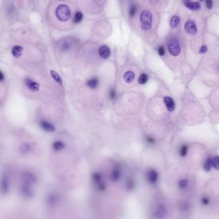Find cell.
Wrapping results in <instances>:
<instances>
[{
    "instance_id": "cell-10",
    "label": "cell",
    "mask_w": 219,
    "mask_h": 219,
    "mask_svg": "<svg viewBox=\"0 0 219 219\" xmlns=\"http://www.w3.org/2000/svg\"><path fill=\"white\" fill-rule=\"evenodd\" d=\"M120 176H121V170L118 166H116L111 174V180L113 182H117L120 180Z\"/></svg>"
},
{
    "instance_id": "cell-6",
    "label": "cell",
    "mask_w": 219,
    "mask_h": 219,
    "mask_svg": "<svg viewBox=\"0 0 219 219\" xmlns=\"http://www.w3.org/2000/svg\"><path fill=\"white\" fill-rule=\"evenodd\" d=\"M155 216L157 219H165L166 216V209L164 204H159L157 206L155 211Z\"/></svg>"
},
{
    "instance_id": "cell-14",
    "label": "cell",
    "mask_w": 219,
    "mask_h": 219,
    "mask_svg": "<svg viewBox=\"0 0 219 219\" xmlns=\"http://www.w3.org/2000/svg\"><path fill=\"white\" fill-rule=\"evenodd\" d=\"M23 49V47H21V46H15L12 49V55L15 58H19L22 55Z\"/></svg>"
},
{
    "instance_id": "cell-30",
    "label": "cell",
    "mask_w": 219,
    "mask_h": 219,
    "mask_svg": "<svg viewBox=\"0 0 219 219\" xmlns=\"http://www.w3.org/2000/svg\"><path fill=\"white\" fill-rule=\"evenodd\" d=\"M206 7L208 9H211L213 7V1L212 0H206Z\"/></svg>"
},
{
    "instance_id": "cell-5",
    "label": "cell",
    "mask_w": 219,
    "mask_h": 219,
    "mask_svg": "<svg viewBox=\"0 0 219 219\" xmlns=\"http://www.w3.org/2000/svg\"><path fill=\"white\" fill-rule=\"evenodd\" d=\"M184 29L190 35H195L197 32V28L195 23L192 20L187 21L184 24Z\"/></svg>"
},
{
    "instance_id": "cell-28",
    "label": "cell",
    "mask_w": 219,
    "mask_h": 219,
    "mask_svg": "<svg viewBox=\"0 0 219 219\" xmlns=\"http://www.w3.org/2000/svg\"><path fill=\"white\" fill-rule=\"evenodd\" d=\"M109 97L111 99H115L116 97V91L115 88H111L109 92Z\"/></svg>"
},
{
    "instance_id": "cell-19",
    "label": "cell",
    "mask_w": 219,
    "mask_h": 219,
    "mask_svg": "<svg viewBox=\"0 0 219 219\" xmlns=\"http://www.w3.org/2000/svg\"><path fill=\"white\" fill-rule=\"evenodd\" d=\"M86 84H87V85L88 86L89 88H95L97 87V85L98 84V79L96 78L89 79V80H88V82H87V83H86Z\"/></svg>"
},
{
    "instance_id": "cell-23",
    "label": "cell",
    "mask_w": 219,
    "mask_h": 219,
    "mask_svg": "<svg viewBox=\"0 0 219 219\" xmlns=\"http://www.w3.org/2000/svg\"><path fill=\"white\" fill-rule=\"evenodd\" d=\"M148 82V76L146 74H141V75L139 77L138 82L141 85H144Z\"/></svg>"
},
{
    "instance_id": "cell-29",
    "label": "cell",
    "mask_w": 219,
    "mask_h": 219,
    "mask_svg": "<svg viewBox=\"0 0 219 219\" xmlns=\"http://www.w3.org/2000/svg\"><path fill=\"white\" fill-rule=\"evenodd\" d=\"M158 54L160 55V56H163V55H165V53L164 47H163V46H159V47L158 48Z\"/></svg>"
},
{
    "instance_id": "cell-3",
    "label": "cell",
    "mask_w": 219,
    "mask_h": 219,
    "mask_svg": "<svg viewBox=\"0 0 219 219\" xmlns=\"http://www.w3.org/2000/svg\"><path fill=\"white\" fill-rule=\"evenodd\" d=\"M168 49L170 53L173 56L177 57L179 55L181 52V47L177 38L173 37L169 40L168 42Z\"/></svg>"
},
{
    "instance_id": "cell-20",
    "label": "cell",
    "mask_w": 219,
    "mask_h": 219,
    "mask_svg": "<svg viewBox=\"0 0 219 219\" xmlns=\"http://www.w3.org/2000/svg\"><path fill=\"white\" fill-rule=\"evenodd\" d=\"M180 22V18L177 15H174L170 19V26L173 28H175L177 26V25L179 24Z\"/></svg>"
},
{
    "instance_id": "cell-9",
    "label": "cell",
    "mask_w": 219,
    "mask_h": 219,
    "mask_svg": "<svg viewBox=\"0 0 219 219\" xmlns=\"http://www.w3.org/2000/svg\"><path fill=\"white\" fill-rule=\"evenodd\" d=\"M163 101H164V103L167 110L170 111V112H172V111L174 110L175 106V102L173 100V99L171 98L170 97L166 96L163 99Z\"/></svg>"
},
{
    "instance_id": "cell-18",
    "label": "cell",
    "mask_w": 219,
    "mask_h": 219,
    "mask_svg": "<svg viewBox=\"0 0 219 219\" xmlns=\"http://www.w3.org/2000/svg\"><path fill=\"white\" fill-rule=\"evenodd\" d=\"M72 46V42H70L69 41H64L63 42H62V44H60V48L63 51H66L71 48V47Z\"/></svg>"
},
{
    "instance_id": "cell-11",
    "label": "cell",
    "mask_w": 219,
    "mask_h": 219,
    "mask_svg": "<svg viewBox=\"0 0 219 219\" xmlns=\"http://www.w3.org/2000/svg\"><path fill=\"white\" fill-rule=\"evenodd\" d=\"M99 54L104 59H107L110 56V49L106 46H101L99 49Z\"/></svg>"
},
{
    "instance_id": "cell-22",
    "label": "cell",
    "mask_w": 219,
    "mask_h": 219,
    "mask_svg": "<svg viewBox=\"0 0 219 219\" xmlns=\"http://www.w3.org/2000/svg\"><path fill=\"white\" fill-rule=\"evenodd\" d=\"M82 19H83V14H82V12H77L75 14V16H74L73 21L75 23L78 24V23L81 22Z\"/></svg>"
},
{
    "instance_id": "cell-36",
    "label": "cell",
    "mask_w": 219,
    "mask_h": 219,
    "mask_svg": "<svg viewBox=\"0 0 219 219\" xmlns=\"http://www.w3.org/2000/svg\"><path fill=\"white\" fill-rule=\"evenodd\" d=\"M200 1H202V0H200Z\"/></svg>"
},
{
    "instance_id": "cell-4",
    "label": "cell",
    "mask_w": 219,
    "mask_h": 219,
    "mask_svg": "<svg viewBox=\"0 0 219 219\" xmlns=\"http://www.w3.org/2000/svg\"><path fill=\"white\" fill-rule=\"evenodd\" d=\"M24 85L32 92H38L40 89V85L39 83L29 78L24 79Z\"/></svg>"
},
{
    "instance_id": "cell-7",
    "label": "cell",
    "mask_w": 219,
    "mask_h": 219,
    "mask_svg": "<svg viewBox=\"0 0 219 219\" xmlns=\"http://www.w3.org/2000/svg\"><path fill=\"white\" fill-rule=\"evenodd\" d=\"M39 125L41 126V129L42 130H44L46 132L48 133H52L55 131V126L49 122L48 121H45V120H42L39 123Z\"/></svg>"
},
{
    "instance_id": "cell-24",
    "label": "cell",
    "mask_w": 219,
    "mask_h": 219,
    "mask_svg": "<svg viewBox=\"0 0 219 219\" xmlns=\"http://www.w3.org/2000/svg\"><path fill=\"white\" fill-rule=\"evenodd\" d=\"M212 165L215 169H218L219 167V158L217 156H215L212 159Z\"/></svg>"
},
{
    "instance_id": "cell-26",
    "label": "cell",
    "mask_w": 219,
    "mask_h": 219,
    "mask_svg": "<svg viewBox=\"0 0 219 219\" xmlns=\"http://www.w3.org/2000/svg\"><path fill=\"white\" fill-rule=\"evenodd\" d=\"M178 184L180 189H186L188 185V181L186 180H182L179 181Z\"/></svg>"
},
{
    "instance_id": "cell-35",
    "label": "cell",
    "mask_w": 219,
    "mask_h": 219,
    "mask_svg": "<svg viewBox=\"0 0 219 219\" xmlns=\"http://www.w3.org/2000/svg\"><path fill=\"white\" fill-rule=\"evenodd\" d=\"M190 0H183V2L185 4V3H188V2H190Z\"/></svg>"
},
{
    "instance_id": "cell-32",
    "label": "cell",
    "mask_w": 219,
    "mask_h": 219,
    "mask_svg": "<svg viewBox=\"0 0 219 219\" xmlns=\"http://www.w3.org/2000/svg\"><path fill=\"white\" fill-rule=\"evenodd\" d=\"M5 78V77L4 74L1 72V70H0V82L4 81Z\"/></svg>"
},
{
    "instance_id": "cell-17",
    "label": "cell",
    "mask_w": 219,
    "mask_h": 219,
    "mask_svg": "<svg viewBox=\"0 0 219 219\" xmlns=\"http://www.w3.org/2000/svg\"><path fill=\"white\" fill-rule=\"evenodd\" d=\"M134 79V74L133 72L130 71V70L126 72L124 74V75H123V79H124V81L127 83H132V82H133Z\"/></svg>"
},
{
    "instance_id": "cell-15",
    "label": "cell",
    "mask_w": 219,
    "mask_h": 219,
    "mask_svg": "<svg viewBox=\"0 0 219 219\" xmlns=\"http://www.w3.org/2000/svg\"><path fill=\"white\" fill-rule=\"evenodd\" d=\"M50 75L51 76V78L54 79V81L56 82L57 84L61 85L62 84H63V79H62V78L60 77V76L59 75V74H58L57 71H55V70H50Z\"/></svg>"
},
{
    "instance_id": "cell-21",
    "label": "cell",
    "mask_w": 219,
    "mask_h": 219,
    "mask_svg": "<svg viewBox=\"0 0 219 219\" xmlns=\"http://www.w3.org/2000/svg\"><path fill=\"white\" fill-rule=\"evenodd\" d=\"M212 166H213V165H212V158H208L207 160H206V161L204 163V170L206 172L210 171V170H211V168H212Z\"/></svg>"
},
{
    "instance_id": "cell-12",
    "label": "cell",
    "mask_w": 219,
    "mask_h": 219,
    "mask_svg": "<svg viewBox=\"0 0 219 219\" xmlns=\"http://www.w3.org/2000/svg\"><path fill=\"white\" fill-rule=\"evenodd\" d=\"M147 178L151 183H155L158 179V172L154 170L149 171L147 174Z\"/></svg>"
},
{
    "instance_id": "cell-34",
    "label": "cell",
    "mask_w": 219,
    "mask_h": 219,
    "mask_svg": "<svg viewBox=\"0 0 219 219\" xmlns=\"http://www.w3.org/2000/svg\"><path fill=\"white\" fill-rule=\"evenodd\" d=\"M147 142H149V143H150V144H153V143L154 142V138H152V137H148V138H147Z\"/></svg>"
},
{
    "instance_id": "cell-27",
    "label": "cell",
    "mask_w": 219,
    "mask_h": 219,
    "mask_svg": "<svg viewBox=\"0 0 219 219\" xmlns=\"http://www.w3.org/2000/svg\"><path fill=\"white\" fill-rule=\"evenodd\" d=\"M136 12V6L134 5H131L130 10H129V15H130V16L133 17L135 15Z\"/></svg>"
},
{
    "instance_id": "cell-2",
    "label": "cell",
    "mask_w": 219,
    "mask_h": 219,
    "mask_svg": "<svg viewBox=\"0 0 219 219\" xmlns=\"http://www.w3.org/2000/svg\"><path fill=\"white\" fill-rule=\"evenodd\" d=\"M141 28L143 30H149L152 27V15L149 11L143 10L140 14Z\"/></svg>"
},
{
    "instance_id": "cell-8",
    "label": "cell",
    "mask_w": 219,
    "mask_h": 219,
    "mask_svg": "<svg viewBox=\"0 0 219 219\" xmlns=\"http://www.w3.org/2000/svg\"><path fill=\"white\" fill-rule=\"evenodd\" d=\"M19 151L23 154H26L31 152L34 149V146L32 143L24 142L21 144L19 146Z\"/></svg>"
},
{
    "instance_id": "cell-16",
    "label": "cell",
    "mask_w": 219,
    "mask_h": 219,
    "mask_svg": "<svg viewBox=\"0 0 219 219\" xmlns=\"http://www.w3.org/2000/svg\"><path fill=\"white\" fill-rule=\"evenodd\" d=\"M184 5L191 10H198L201 8V6L199 2H188Z\"/></svg>"
},
{
    "instance_id": "cell-25",
    "label": "cell",
    "mask_w": 219,
    "mask_h": 219,
    "mask_svg": "<svg viewBox=\"0 0 219 219\" xmlns=\"http://www.w3.org/2000/svg\"><path fill=\"white\" fill-rule=\"evenodd\" d=\"M179 153L181 156L183 157L186 156L188 153V146H186V145H184V146H182L180 149Z\"/></svg>"
},
{
    "instance_id": "cell-1",
    "label": "cell",
    "mask_w": 219,
    "mask_h": 219,
    "mask_svg": "<svg viewBox=\"0 0 219 219\" xmlns=\"http://www.w3.org/2000/svg\"><path fill=\"white\" fill-rule=\"evenodd\" d=\"M55 14L57 19L61 22H65L69 20L71 17V10L70 8L66 5H60L57 8Z\"/></svg>"
},
{
    "instance_id": "cell-33",
    "label": "cell",
    "mask_w": 219,
    "mask_h": 219,
    "mask_svg": "<svg viewBox=\"0 0 219 219\" xmlns=\"http://www.w3.org/2000/svg\"><path fill=\"white\" fill-rule=\"evenodd\" d=\"M159 0H149L151 5H156L159 2Z\"/></svg>"
},
{
    "instance_id": "cell-13",
    "label": "cell",
    "mask_w": 219,
    "mask_h": 219,
    "mask_svg": "<svg viewBox=\"0 0 219 219\" xmlns=\"http://www.w3.org/2000/svg\"><path fill=\"white\" fill-rule=\"evenodd\" d=\"M66 147V145L63 141L60 140H57L55 141L52 144L51 147L54 151H60L63 150Z\"/></svg>"
},
{
    "instance_id": "cell-31",
    "label": "cell",
    "mask_w": 219,
    "mask_h": 219,
    "mask_svg": "<svg viewBox=\"0 0 219 219\" xmlns=\"http://www.w3.org/2000/svg\"><path fill=\"white\" fill-rule=\"evenodd\" d=\"M207 50H208L207 47H206V46H202V47L200 48L199 52H200V53H205L207 51Z\"/></svg>"
}]
</instances>
